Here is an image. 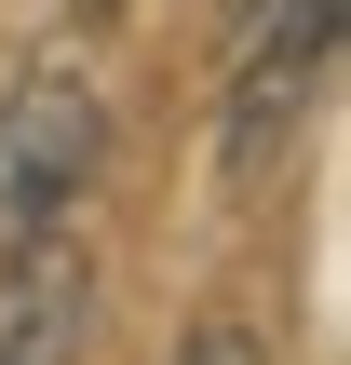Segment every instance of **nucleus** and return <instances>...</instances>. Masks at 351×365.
Listing matches in <instances>:
<instances>
[{
  "label": "nucleus",
  "instance_id": "3",
  "mask_svg": "<svg viewBox=\"0 0 351 365\" xmlns=\"http://www.w3.org/2000/svg\"><path fill=\"white\" fill-rule=\"evenodd\" d=\"M176 365H271V352H257V325H203V339H189Z\"/></svg>",
  "mask_w": 351,
  "mask_h": 365
},
{
  "label": "nucleus",
  "instance_id": "1",
  "mask_svg": "<svg viewBox=\"0 0 351 365\" xmlns=\"http://www.w3.org/2000/svg\"><path fill=\"white\" fill-rule=\"evenodd\" d=\"M95 163H108V108H95V81H81L68 54L27 68L14 108H0V244L68 230V203L95 190Z\"/></svg>",
  "mask_w": 351,
  "mask_h": 365
},
{
  "label": "nucleus",
  "instance_id": "4",
  "mask_svg": "<svg viewBox=\"0 0 351 365\" xmlns=\"http://www.w3.org/2000/svg\"><path fill=\"white\" fill-rule=\"evenodd\" d=\"M68 14H81V27H108V14H122V0H68Z\"/></svg>",
  "mask_w": 351,
  "mask_h": 365
},
{
  "label": "nucleus",
  "instance_id": "2",
  "mask_svg": "<svg viewBox=\"0 0 351 365\" xmlns=\"http://www.w3.org/2000/svg\"><path fill=\"white\" fill-rule=\"evenodd\" d=\"M81 325H95V257L68 230L0 244V365H68Z\"/></svg>",
  "mask_w": 351,
  "mask_h": 365
}]
</instances>
